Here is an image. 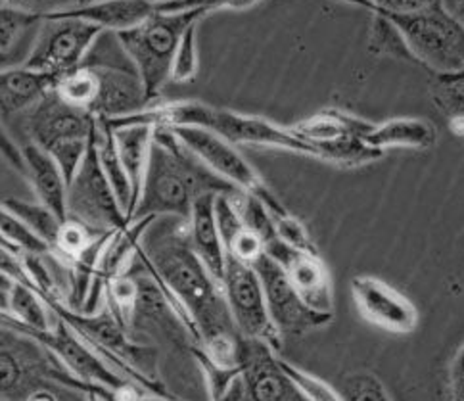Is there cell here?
Listing matches in <instances>:
<instances>
[{
	"label": "cell",
	"mask_w": 464,
	"mask_h": 401,
	"mask_svg": "<svg viewBox=\"0 0 464 401\" xmlns=\"http://www.w3.org/2000/svg\"><path fill=\"white\" fill-rule=\"evenodd\" d=\"M132 258L190 332L194 352L218 369L240 373L244 338L232 325L223 287L194 254L188 221L171 215L154 217Z\"/></svg>",
	"instance_id": "obj_1"
},
{
	"label": "cell",
	"mask_w": 464,
	"mask_h": 401,
	"mask_svg": "<svg viewBox=\"0 0 464 401\" xmlns=\"http://www.w3.org/2000/svg\"><path fill=\"white\" fill-rule=\"evenodd\" d=\"M240 192L180 144L168 127H152L150 150L137 206L130 223L144 217L171 215L188 221L192 204L204 194L235 196Z\"/></svg>",
	"instance_id": "obj_2"
},
{
	"label": "cell",
	"mask_w": 464,
	"mask_h": 401,
	"mask_svg": "<svg viewBox=\"0 0 464 401\" xmlns=\"http://www.w3.org/2000/svg\"><path fill=\"white\" fill-rule=\"evenodd\" d=\"M106 123L111 129H118L123 125H148L168 129L196 127L213 132V135H218L228 144L280 148L314 158L313 150L302 141H297L290 132V129H285L283 125H276L263 118H256V115L211 108L204 103H194V100H182V103H169L154 108H146L132 115H125V118L110 120Z\"/></svg>",
	"instance_id": "obj_3"
},
{
	"label": "cell",
	"mask_w": 464,
	"mask_h": 401,
	"mask_svg": "<svg viewBox=\"0 0 464 401\" xmlns=\"http://www.w3.org/2000/svg\"><path fill=\"white\" fill-rule=\"evenodd\" d=\"M254 3H194L180 12H158L142 24L115 33L129 60L137 68L148 104L156 100L169 81L179 41L190 25L200 24L208 14L221 8H247Z\"/></svg>",
	"instance_id": "obj_4"
},
{
	"label": "cell",
	"mask_w": 464,
	"mask_h": 401,
	"mask_svg": "<svg viewBox=\"0 0 464 401\" xmlns=\"http://www.w3.org/2000/svg\"><path fill=\"white\" fill-rule=\"evenodd\" d=\"M63 386L101 401L113 396L77 380L39 340L0 325V401H24L31 392Z\"/></svg>",
	"instance_id": "obj_5"
},
{
	"label": "cell",
	"mask_w": 464,
	"mask_h": 401,
	"mask_svg": "<svg viewBox=\"0 0 464 401\" xmlns=\"http://www.w3.org/2000/svg\"><path fill=\"white\" fill-rule=\"evenodd\" d=\"M94 127L96 120L91 113L65 103L54 89L25 112L18 123V129L25 137L24 142L35 144L56 161L65 187L77 171L81 160L85 158Z\"/></svg>",
	"instance_id": "obj_6"
},
{
	"label": "cell",
	"mask_w": 464,
	"mask_h": 401,
	"mask_svg": "<svg viewBox=\"0 0 464 401\" xmlns=\"http://www.w3.org/2000/svg\"><path fill=\"white\" fill-rule=\"evenodd\" d=\"M371 12H378L400 31V35L414 64L430 73H462L464 70V27L445 3L430 0L412 14H388L362 3Z\"/></svg>",
	"instance_id": "obj_7"
},
{
	"label": "cell",
	"mask_w": 464,
	"mask_h": 401,
	"mask_svg": "<svg viewBox=\"0 0 464 401\" xmlns=\"http://www.w3.org/2000/svg\"><path fill=\"white\" fill-rule=\"evenodd\" d=\"M79 65L91 70L96 79V94L89 108L94 120L110 122L148 108L137 68L115 33L102 31Z\"/></svg>",
	"instance_id": "obj_8"
},
{
	"label": "cell",
	"mask_w": 464,
	"mask_h": 401,
	"mask_svg": "<svg viewBox=\"0 0 464 401\" xmlns=\"http://www.w3.org/2000/svg\"><path fill=\"white\" fill-rule=\"evenodd\" d=\"M65 220L82 225L96 237L111 235L129 225L98 163L94 135L85 158L65 187Z\"/></svg>",
	"instance_id": "obj_9"
},
{
	"label": "cell",
	"mask_w": 464,
	"mask_h": 401,
	"mask_svg": "<svg viewBox=\"0 0 464 401\" xmlns=\"http://www.w3.org/2000/svg\"><path fill=\"white\" fill-rule=\"evenodd\" d=\"M101 29L73 18L43 12V22L24 68L54 79L79 68Z\"/></svg>",
	"instance_id": "obj_10"
},
{
	"label": "cell",
	"mask_w": 464,
	"mask_h": 401,
	"mask_svg": "<svg viewBox=\"0 0 464 401\" xmlns=\"http://www.w3.org/2000/svg\"><path fill=\"white\" fill-rule=\"evenodd\" d=\"M221 287L232 325H235L240 337L244 340H257L267 344L273 352L278 354L283 349V338L278 337V332L269 319L261 284L254 267L227 256Z\"/></svg>",
	"instance_id": "obj_11"
},
{
	"label": "cell",
	"mask_w": 464,
	"mask_h": 401,
	"mask_svg": "<svg viewBox=\"0 0 464 401\" xmlns=\"http://www.w3.org/2000/svg\"><path fill=\"white\" fill-rule=\"evenodd\" d=\"M171 131L180 144H185L215 175L235 185L238 191L256 196L269 213L286 210L271 192V189L265 185V181L257 175L254 167L237 152L235 146L204 129L175 127Z\"/></svg>",
	"instance_id": "obj_12"
},
{
	"label": "cell",
	"mask_w": 464,
	"mask_h": 401,
	"mask_svg": "<svg viewBox=\"0 0 464 401\" xmlns=\"http://www.w3.org/2000/svg\"><path fill=\"white\" fill-rule=\"evenodd\" d=\"M252 267L261 284L269 319L283 340L286 337H304V334L323 328L334 319V315L309 309L292 289L285 271L271 258L263 254Z\"/></svg>",
	"instance_id": "obj_13"
},
{
	"label": "cell",
	"mask_w": 464,
	"mask_h": 401,
	"mask_svg": "<svg viewBox=\"0 0 464 401\" xmlns=\"http://www.w3.org/2000/svg\"><path fill=\"white\" fill-rule=\"evenodd\" d=\"M263 252L285 271L292 289L304 299V304L324 315H334V289L328 267L319 254L302 252L290 248L276 235L265 242Z\"/></svg>",
	"instance_id": "obj_14"
},
{
	"label": "cell",
	"mask_w": 464,
	"mask_h": 401,
	"mask_svg": "<svg viewBox=\"0 0 464 401\" xmlns=\"http://www.w3.org/2000/svg\"><path fill=\"white\" fill-rule=\"evenodd\" d=\"M353 302L364 321L392 334H411L419 327V311L407 296L371 275L352 279Z\"/></svg>",
	"instance_id": "obj_15"
},
{
	"label": "cell",
	"mask_w": 464,
	"mask_h": 401,
	"mask_svg": "<svg viewBox=\"0 0 464 401\" xmlns=\"http://www.w3.org/2000/svg\"><path fill=\"white\" fill-rule=\"evenodd\" d=\"M238 378L247 401H309L283 371L278 354L257 340H242Z\"/></svg>",
	"instance_id": "obj_16"
},
{
	"label": "cell",
	"mask_w": 464,
	"mask_h": 401,
	"mask_svg": "<svg viewBox=\"0 0 464 401\" xmlns=\"http://www.w3.org/2000/svg\"><path fill=\"white\" fill-rule=\"evenodd\" d=\"M54 77L27 68H10L0 72V125L8 132L18 129L20 120L39 100L53 91ZM14 139V137H12Z\"/></svg>",
	"instance_id": "obj_17"
},
{
	"label": "cell",
	"mask_w": 464,
	"mask_h": 401,
	"mask_svg": "<svg viewBox=\"0 0 464 401\" xmlns=\"http://www.w3.org/2000/svg\"><path fill=\"white\" fill-rule=\"evenodd\" d=\"M372 125L374 123L359 120L355 115L342 110H323L311 115V118L294 123L288 129L297 141H302L313 150L314 158H319V150L324 146L352 139L364 141Z\"/></svg>",
	"instance_id": "obj_18"
},
{
	"label": "cell",
	"mask_w": 464,
	"mask_h": 401,
	"mask_svg": "<svg viewBox=\"0 0 464 401\" xmlns=\"http://www.w3.org/2000/svg\"><path fill=\"white\" fill-rule=\"evenodd\" d=\"M51 14L62 18L87 22L101 31L120 33L135 27L158 12V3L146 0H123V3H75L65 8H53Z\"/></svg>",
	"instance_id": "obj_19"
},
{
	"label": "cell",
	"mask_w": 464,
	"mask_h": 401,
	"mask_svg": "<svg viewBox=\"0 0 464 401\" xmlns=\"http://www.w3.org/2000/svg\"><path fill=\"white\" fill-rule=\"evenodd\" d=\"M213 202L215 194H204L196 198L188 217V239L198 259L202 261L208 273L221 284L227 256L218 223H215Z\"/></svg>",
	"instance_id": "obj_20"
},
{
	"label": "cell",
	"mask_w": 464,
	"mask_h": 401,
	"mask_svg": "<svg viewBox=\"0 0 464 401\" xmlns=\"http://www.w3.org/2000/svg\"><path fill=\"white\" fill-rule=\"evenodd\" d=\"M22 158L25 163V179L35 191L39 204L51 210L58 220L65 221V181L56 161L31 142H22Z\"/></svg>",
	"instance_id": "obj_21"
},
{
	"label": "cell",
	"mask_w": 464,
	"mask_h": 401,
	"mask_svg": "<svg viewBox=\"0 0 464 401\" xmlns=\"http://www.w3.org/2000/svg\"><path fill=\"white\" fill-rule=\"evenodd\" d=\"M438 141V131L432 122L420 118H395L380 125H372L364 144L384 152L386 148L430 150Z\"/></svg>",
	"instance_id": "obj_22"
},
{
	"label": "cell",
	"mask_w": 464,
	"mask_h": 401,
	"mask_svg": "<svg viewBox=\"0 0 464 401\" xmlns=\"http://www.w3.org/2000/svg\"><path fill=\"white\" fill-rule=\"evenodd\" d=\"M111 131H113V141H115V148H118L120 161H121L123 171L130 182L132 198H135V206H137V198L140 192L142 177H144L146 161H148V150H150V141H152V127L123 125L118 129H111ZM129 223H130V220H129Z\"/></svg>",
	"instance_id": "obj_23"
},
{
	"label": "cell",
	"mask_w": 464,
	"mask_h": 401,
	"mask_svg": "<svg viewBox=\"0 0 464 401\" xmlns=\"http://www.w3.org/2000/svg\"><path fill=\"white\" fill-rule=\"evenodd\" d=\"M94 146H96V156H98V163H101V170H102L115 200H118V204L123 210L127 221H129L132 208H135V198H132L130 182H129V179L123 171V165L120 161L118 148H115L113 131L104 120H96Z\"/></svg>",
	"instance_id": "obj_24"
},
{
	"label": "cell",
	"mask_w": 464,
	"mask_h": 401,
	"mask_svg": "<svg viewBox=\"0 0 464 401\" xmlns=\"http://www.w3.org/2000/svg\"><path fill=\"white\" fill-rule=\"evenodd\" d=\"M43 12L22 5L0 3V54L31 50L43 22Z\"/></svg>",
	"instance_id": "obj_25"
},
{
	"label": "cell",
	"mask_w": 464,
	"mask_h": 401,
	"mask_svg": "<svg viewBox=\"0 0 464 401\" xmlns=\"http://www.w3.org/2000/svg\"><path fill=\"white\" fill-rule=\"evenodd\" d=\"M6 311L14 319L12 328L27 332H46L53 328L48 319V308L41 299V296L24 284H12L6 296Z\"/></svg>",
	"instance_id": "obj_26"
},
{
	"label": "cell",
	"mask_w": 464,
	"mask_h": 401,
	"mask_svg": "<svg viewBox=\"0 0 464 401\" xmlns=\"http://www.w3.org/2000/svg\"><path fill=\"white\" fill-rule=\"evenodd\" d=\"M428 93L434 106L450 123L455 135L462 137L464 120V77L462 73H430Z\"/></svg>",
	"instance_id": "obj_27"
},
{
	"label": "cell",
	"mask_w": 464,
	"mask_h": 401,
	"mask_svg": "<svg viewBox=\"0 0 464 401\" xmlns=\"http://www.w3.org/2000/svg\"><path fill=\"white\" fill-rule=\"evenodd\" d=\"M0 204L18 217L33 235L51 248V252L54 254V244H56L62 221L51 210L44 208L39 202H25V200H20V198H6L5 202Z\"/></svg>",
	"instance_id": "obj_28"
},
{
	"label": "cell",
	"mask_w": 464,
	"mask_h": 401,
	"mask_svg": "<svg viewBox=\"0 0 464 401\" xmlns=\"http://www.w3.org/2000/svg\"><path fill=\"white\" fill-rule=\"evenodd\" d=\"M369 53L372 56H390L395 60H403L414 64L412 56L400 35V31L386 18V15L372 12L371 35H369Z\"/></svg>",
	"instance_id": "obj_29"
},
{
	"label": "cell",
	"mask_w": 464,
	"mask_h": 401,
	"mask_svg": "<svg viewBox=\"0 0 464 401\" xmlns=\"http://www.w3.org/2000/svg\"><path fill=\"white\" fill-rule=\"evenodd\" d=\"M336 390L343 401H392L384 382L371 371L350 373Z\"/></svg>",
	"instance_id": "obj_30"
},
{
	"label": "cell",
	"mask_w": 464,
	"mask_h": 401,
	"mask_svg": "<svg viewBox=\"0 0 464 401\" xmlns=\"http://www.w3.org/2000/svg\"><path fill=\"white\" fill-rule=\"evenodd\" d=\"M0 235H3L10 244L20 249L22 254H35V256H53L51 248L41 242L33 232L0 204Z\"/></svg>",
	"instance_id": "obj_31"
},
{
	"label": "cell",
	"mask_w": 464,
	"mask_h": 401,
	"mask_svg": "<svg viewBox=\"0 0 464 401\" xmlns=\"http://www.w3.org/2000/svg\"><path fill=\"white\" fill-rule=\"evenodd\" d=\"M198 24L190 25L179 41L175 50L169 81L175 83H188L198 75V43H196Z\"/></svg>",
	"instance_id": "obj_32"
},
{
	"label": "cell",
	"mask_w": 464,
	"mask_h": 401,
	"mask_svg": "<svg viewBox=\"0 0 464 401\" xmlns=\"http://www.w3.org/2000/svg\"><path fill=\"white\" fill-rule=\"evenodd\" d=\"M278 361H280V367H283V371L292 378L295 386L305 394L309 401H343L338 390L330 386V384L324 382L323 378L311 375L309 371L302 369V367H297L283 357H278Z\"/></svg>",
	"instance_id": "obj_33"
},
{
	"label": "cell",
	"mask_w": 464,
	"mask_h": 401,
	"mask_svg": "<svg viewBox=\"0 0 464 401\" xmlns=\"http://www.w3.org/2000/svg\"><path fill=\"white\" fill-rule=\"evenodd\" d=\"M445 401H464V349L462 344L447 363L443 377Z\"/></svg>",
	"instance_id": "obj_34"
},
{
	"label": "cell",
	"mask_w": 464,
	"mask_h": 401,
	"mask_svg": "<svg viewBox=\"0 0 464 401\" xmlns=\"http://www.w3.org/2000/svg\"><path fill=\"white\" fill-rule=\"evenodd\" d=\"M0 156L5 158V161L12 167L15 173L25 177V163L22 158L20 144L12 139V135L3 125H0Z\"/></svg>",
	"instance_id": "obj_35"
},
{
	"label": "cell",
	"mask_w": 464,
	"mask_h": 401,
	"mask_svg": "<svg viewBox=\"0 0 464 401\" xmlns=\"http://www.w3.org/2000/svg\"><path fill=\"white\" fill-rule=\"evenodd\" d=\"M215 401H247L240 378H237L235 382H232L230 388L225 392V396H221L219 399H215Z\"/></svg>",
	"instance_id": "obj_36"
},
{
	"label": "cell",
	"mask_w": 464,
	"mask_h": 401,
	"mask_svg": "<svg viewBox=\"0 0 464 401\" xmlns=\"http://www.w3.org/2000/svg\"><path fill=\"white\" fill-rule=\"evenodd\" d=\"M137 401H182L180 397L177 396H171V397H161V396H150V394H144L140 396Z\"/></svg>",
	"instance_id": "obj_37"
},
{
	"label": "cell",
	"mask_w": 464,
	"mask_h": 401,
	"mask_svg": "<svg viewBox=\"0 0 464 401\" xmlns=\"http://www.w3.org/2000/svg\"><path fill=\"white\" fill-rule=\"evenodd\" d=\"M12 280L10 279H6L3 273H0V292H3V294H8V290L12 289Z\"/></svg>",
	"instance_id": "obj_38"
}]
</instances>
